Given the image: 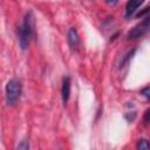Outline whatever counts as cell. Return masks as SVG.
Segmentation results:
<instances>
[{"label": "cell", "mask_w": 150, "mask_h": 150, "mask_svg": "<svg viewBox=\"0 0 150 150\" xmlns=\"http://www.w3.org/2000/svg\"><path fill=\"white\" fill-rule=\"evenodd\" d=\"M124 117H125V120L128 121V123H131L134 120H135V117H136V111L134 110V111H129V112H127L125 115H124Z\"/></svg>", "instance_id": "obj_9"}, {"label": "cell", "mask_w": 150, "mask_h": 150, "mask_svg": "<svg viewBox=\"0 0 150 150\" xmlns=\"http://www.w3.org/2000/svg\"><path fill=\"white\" fill-rule=\"evenodd\" d=\"M135 52H136V49H132V50H130L127 55H125V57L122 60V62H121V66H120V68L122 69V68H124L128 63H129V61H130V59H132V56H134V54H135Z\"/></svg>", "instance_id": "obj_7"}, {"label": "cell", "mask_w": 150, "mask_h": 150, "mask_svg": "<svg viewBox=\"0 0 150 150\" xmlns=\"http://www.w3.org/2000/svg\"><path fill=\"white\" fill-rule=\"evenodd\" d=\"M68 43L71 48H76L80 45V36L75 27H71L68 30Z\"/></svg>", "instance_id": "obj_6"}, {"label": "cell", "mask_w": 150, "mask_h": 150, "mask_svg": "<svg viewBox=\"0 0 150 150\" xmlns=\"http://www.w3.org/2000/svg\"><path fill=\"white\" fill-rule=\"evenodd\" d=\"M148 12H149V7L146 6V7H145V8H144L142 12H138V13H136V16H137V18H142L144 14H148Z\"/></svg>", "instance_id": "obj_12"}, {"label": "cell", "mask_w": 150, "mask_h": 150, "mask_svg": "<svg viewBox=\"0 0 150 150\" xmlns=\"http://www.w3.org/2000/svg\"><path fill=\"white\" fill-rule=\"evenodd\" d=\"M149 118H150V109H146L145 110V114H144V123L145 124L149 123Z\"/></svg>", "instance_id": "obj_13"}, {"label": "cell", "mask_w": 150, "mask_h": 150, "mask_svg": "<svg viewBox=\"0 0 150 150\" xmlns=\"http://www.w3.org/2000/svg\"><path fill=\"white\" fill-rule=\"evenodd\" d=\"M6 91V102L8 105H14L21 97L22 84L18 79H11L5 88Z\"/></svg>", "instance_id": "obj_2"}, {"label": "cell", "mask_w": 150, "mask_h": 150, "mask_svg": "<svg viewBox=\"0 0 150 150\" xmlns=\"http://www.w3.org/2000/svg\"><path fill=\"white\" fill-rule=\"evenodd\" d=\"M18 149H20V150H28V149H29V143H28V141H27V139H23L20 144H18Z\"/></svg>", "instance_id": "obj_10"}, {"label": "cell", "mask_w": 150, "mask_h": 150, "mask_svg": "<svg viewBox=\"0 0 150 150\" xmlns=\"http://www.w3.org/2000/svg\"><path fill=\"white\" fill-rule=\"evenodd\" d=\"M70 77L69 76H64L62 80V88H61V96H62V101L64 104H67L69 97H70Z\"/></svg>", "instance_id": "obj_5"}, {"label": "cell", "mask_w": 150, "mask_h": 150, "mask_svg": "<svg viewBox=\"0 0 150 150\" xmlns=\"http://www.w3.org/2000/svg\"><path fill=\"white\" fill-rule=\"evenodd\" d=\"M141 94H142L146 100H149V98H150V87H149V86L144 87V88L141 90Z\"/></svg>", "instance_id": "obj_11"}, {"label": "cell", "mask_w": 150, "mask_h": 150, "mask_svg": "<svg viewBox=\"0 0 150 150\" xmlns=\"http://www.w3.org/2000/svg\"><path fill=\"white\" fill-rule=\"evenodd\" d=\"M35 18H34V13L33 11H28L25 16H23V21L22 25L19 27L18 29V40H19V45L20 48L22 50L27 49L29 46V42L32 40V38L34 36L35 32Z\"/></svg>", "instance_id": "obj_1"}, {"label": "cell", "mask_w": 150, "mask_h": 150, "mask_svg": "<svg viewBox=\"0 0 150 150\" xmlns=\"http://www.w3.org/2000/svg\"><path fill=\"white\" fill-rule=\"evenodd\" d=\"M144 2V0H128L127 5H125V18L129 19L132 15H135V13L137 12V9L139 8V6Z\"/></svg>", "instance_id": "obj_4"}, {"label": "cell", "mask_w": 150, "mask_h": 150, "mask_svg": "<svg viewBox=\"0 0 150 150\" xmlns=\"http://www.w3.org/2000/svg\"><path fill=\"white\" fill-rule=\"evenodd\" d=\"M105 2L108 5H110V6H114V5H116L118 2V0H105Z\"/></svg>", "instance_id": "obj_14"}, {"label": "cell", "mask_w": 150, "mask_h": 150, "mask_svg": "<svg viewBox=\"0 0 150 150\" xmlns=\"http://www.w3.org/2000/svg\"><path fill=\"white\" fill-rule=\"evenodd\" d=\"M136 148H137L138 150H148V149L150 148V145H149V142H148L145 138H141V139H138Z\"/></svg>", "instance_id": "obj_8"}, {"label": "cell", "mask_w": 150, "mask_h": 150, "mask_svg": "<svg viewBox=\"0 0 150 150\" xmlns=\"http://www.w3.org/2000/svg\"><path fill=\"white\" fill-rule=\"evenodd\" d=\"M148 30H149V16H144L139 23H137L134 28H131V30H129L127 38L128 40H135L142 38Z\"/></svg>", "instance_id": "obj_3"}]
</instances>
